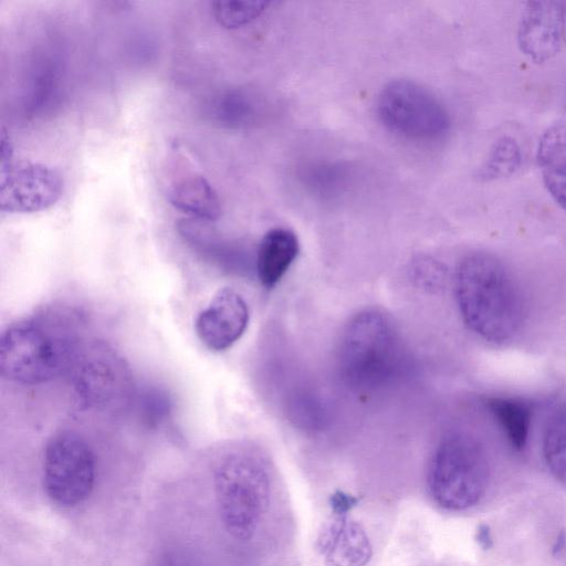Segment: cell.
<instances>
[{
    "mask_svg": "<svg viewBox=\"0 0 566 566\" xmlns=\"http://www.w3.org/2000/svg\"><path fill=\"white\" fill-rule=\"evenodd\" d=\"M213 492L221 524L238 541H250L271 505L273 478L269 459L256 447H230L217 460Z\"/></svg>",
    "mask_w": 566,
    "mask_h": 566,
    "instance_id": "3957f363",
    "label": "cell"
},
{
    "mask_svg": "<svg viewBox=\"0 0 566 566\" xmlns=\"http://www.w3.org/2000/svg\"><path fill=\"white\" fill-rule=\"evenodd\" d=\"M69 373L76 396L88 407L111 403L124 392L128 380L124 361L104 344L83 345Z\"/></svg>",
    "mask_w": 566,
    "mask_h": 566,
    "instance_id": "9c48e42d",
    "label": "cell"
},
{
    "mask_svg": "<svg viewBox=\"0 0 566 566\" xmlns=\"http://www.w3.org/2000/svg\"><path fill=\"white\" fill-rule=\"evenodd\" d=\"M298 250V240L292 230H269L256 252V273L260 283L266 289L275 286L296 259Z\"/></svg>",
    "mask_w": 566,
    "mask_h": 566,
    "instance_id": "4fadbf2b",
    "label": "cell"
},
{
    "mask_svg": "<svg viewBox=\"0 0 566 566\" xmlns=\"http://www.w3.org/2000/svg\"><path fill=\"white\" fill-rule=\"evenodd\" d=\"M95 454L73 431H61L48 441L42 461V483L48 497L61 507H74L93 492Z\"/></svg>",
    "mask_w": 566,
    "mask_h": 566,
    "instance_id": "8992f818",
    "label": "cell"
},
{
    "mask_svg": "<svg viewBox=\"0 0 566 566\" xmlns=\"http://www.w3.org/2000/svg\"><path fill=\"white\" fill-rule=\"evenodd\" d=\"M268 6L264 1H218L213 13L223 27L239 28L258 18Z\"/></svg>",
    "mask_w": 566,
    "mask_h": 566,
    "instance_id": "d6986e66",
    "label": "cell"
},
{
    "mask_svg": "<svg viewBox=\"0 0 566 566\" xmlns=\"http://www.w3.org/2000/svg\"><path fill=\"white\" fill-rule=\"evenodd\" d=\"M249 319V306L243 296L231 287H223L198 314L195 331L208 349L223 352L241 338Z\"/></svg>",
    "mask_w": 566,
    "mask_h": 566,
    "instance_id": "8fae6325",
    "label": "cell"
},
{
    "mask_svg": "<svg viewBox=\"0 0 566 566\" xmlns=\"http://www.w3.org/2000/svg\"><path fill=\"white\" fill-rule=\"evenodd\" d=\"M184 159H177V165L174 163L167 186L170 202L190 216L203 220L217 219L221 208L216 191L206 178Z\"/></svg>",
    "mask_w": 566,
    "mask_h": 566,
    "instance_id": "7c38bea8",
    "label": "cell"
},
{
    "mask_svg": "<svg viewBox=\"0 0 566 566\" xmlns=\"http://www.w3.org/2000/svg\"><path fill=\"white\" fill-rule=\"evenodd\" d=\"M63 191V179L53 168L28 161L1 164V211L31 213L54 205Z\"/></svg>",
    "mask_w": 566,
    "mask_h": 566,
    "instance_id": "ba28073f",
    "label": "cell"
},
{
    "mask_svg": "<svg viewBox=\"0 0 566 566\" xmlns=\"http://www.w3.org/2000/svg\"><path fill=\"white\" fill-rule=\"evenodd\" d=\"M543 454L551 473L566 485V405L560 407L546 424Z\"/></svg>",
    "mask_w": 566,
    "mask_h": 566,
    "instance_id": "e0dca14e",
    "label": "cell"
},
{
    "mask_svg": "<svg viewBox=\"0 0 566 566\" xmlns=\"http://www.w3.org/2000/svg\"><path fill=\"white\" fill-rule=\"evenodd\" d=\"M490 482V464L483 444L468 432H451L434 448L427 469L431 499L447 511L476 505Z\"/></svg>",
    "mask_w": 566,
    "mask_h": 566,
    "instance_id": "5b68a950",
    "label": "cell"
},
{
    "mask_svg": "<svg viewBox=\"0 0 566 566\" xmlns=\"http://www.w3.org/2000/svg\"><path fill=\"white\" fill-rule=\"evenodd\" d=\"M377 114L387 129L415 140L439 139L451 124L436 95L409 80H395L384 86L377 98Z\"/></svg>",
    "mask_w": 566,
    "mask_h": 566,
    "instance_id": "52a82bcc",
    "label": "cell"
},
{
    "mask_svg": "<svg viewBox=\"0 0 566 566\" xmlns=\"http://www.w3.org/2000/svg\"><path fill=\"white\" fill-rule=\"evenodd\" d=\"M321 542L329 566H364L370 557L368 539L354 523L329 526Z\"/></svg>",
    "mask_w": 566,
    "mask_h": 566,
    "instance_id": "9a60e30c",
    "label": "cell"
},
{
    "mask_svg": "<svg viewBox=\"0 0 566 566\" xmlns=\"http://www.w3.org/2000/svg\"><path fill=\"white\" fill-rule=\"evenodd\" d=\"M156 566H202L190 552L180 548H170L164 552Z\"/></svg>",
    "mask_w": 566,
    "mask_h": 566,
    "instance_id": "ffe728a7",
    "label": "cell"
},
{
    "mask_svg": "<svg viewBox=\"0 0 566 566\" xmlns=\"http://www.w3.org/2000/svg\"><path fill=\"white\" fill-rule=\"evenodd\" d=\"M38 315L8 326L0 338V371L14 382L39 385L71 370L83 343L66 317Z\"/></svg>",
    "mask_w": 566,
    "mask_h": 566,
    "instance_id": "7a4b0ae2",
    "label": "cell"
},
{
    "mask_svg": "<svg viewBox=\"0 0 566 566\" xmlns=\"http://www.w3.org/2000/svg\"><path fill=\"white\" fill-rule=\"evenodd\" d=\"M485 407L510 444L516 450L523 449L528 439L532 406L520 398L491 397Z\"/></svg>",
    "mask_w": 566,
    "mask_h": 566,
    "instance_id": "2e32d148",
    "label": "cell"
},
{
    "mask_svg": "<svg viewBox=\"0 0 566 566\" xmlns=\"http://www.w3.org/2000/svg\"><path fill=\"white\" fill-rule=\"evenodd\" d=\"M475 538L479 545L484 549L490 548L493 544L491 531L485 524L478 527Z\"/></svg>",
    "mask_w": 566,
    "mask_h": 566,
    "instance_id": "7402d4cb",
    "label": "cell"
},
{
    "mask_svg": "<svg viewBox=\"0 0 566 566\" xmlns=\"http://www.w3.org/2000/svg\"><path fill=\"white\" fill-rule=\"evenodd\" d=\"M517 43L535 63L556 56L566 45V2H526L518 22Z\"/></svg>",
    "mask_w": 566,
    "mask_h": 566,
    "instance_id": "30bf717a",
    "label": "cell"
},
{
    "mask_svg": "<svg viewBox=\"0 0 566 566\" xmlns=\"http://www.w3.org/2000/svg\"><path fill=\"white\" fill-rule=\"evenodd\" d=\"M337 358L345 382L356 391L369 394L399 375L405 364V346L389 314L366 308L346 324Z\"/></svg>",
    "mask_w": 566,
    "mask_h": 566,
    "instance_id": "277c9868",
    "label": "cell"
},
{
    "mask_svg": "<svg viewBox=\"0 0 566 566\" xmlns=\"http://www.w3.org/2000/svg\"><path fill=\"white\" fill-rule=\"evenodd\" d=\"M523 154L520 144L512 136H502L492 145L480 177L494 180L512 176L522 165Z\"/></svg>",
    "mask_w": 566,
    "mask_h": 566,
    "instance_id": "ac0fdd59",
    "label": "cell"
},
{
    "mask_svg": "<svg viewBox=\"0 0 566 566\" xmlns=\"http://www.w3.org/2000/svg\"><path fill=\"white\" fill-rule=\"evenodd\" d=\"M355 504V499L344 494L338 493L333 496V506L338 512H346Z\"/></svg>",
    "mask_w": 566,
    "mask_h": 566,
    "instance_id": "44dd1931",
    "label": "cell"
},
{
    "mask_svg": "<svg viewBox=\"0 0 566 566\" xmlns=\"http://www.w3.org/2000/svg\"><path fill=\"white\" fill-rule=\"evenodd\" d=\"M454 292L465 325L492 343L512 339L524 317L520 285L510 269L485 252L467 255L454 277Z\"/></svg>",
    "mask_w": 566,
    "mask_h": 566,
    "instance_id": "6da1fadb",
    "label": "cell"
},
{
    "mask_svg": "<svg viewBox=\"0 0 566 566\" xmlns=\"http://www.w3.org/2000/svg\"><path fill=\"white\" fill-rule=\"evenodd\" d=\"M536 158L548 193L566 211V124L553 125L543 133Z\"/></svg>",
    "mask_w": 566,
    "mask_h": 566,
    "instance_id": "5bb4252c",
    "label": "cell"
}]
</instances>
